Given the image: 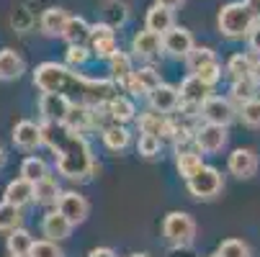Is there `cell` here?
Returning <instances> with one entry per match:
<instances>
[{"label": "cell", "instance_id": "cell-5", "mask_svg": "<svg viewBox=\"0 0 260 257\" xmlns=\"http://www.w3.org/2000/svg\"><path fill=\"white\" fill-rule=\"evenodd\" d=\"M185 182H188V193L193 198H214V196L221 193V188H224V180H221L219 170L209 167V165H204L193 177H188Z\"/></svg>", "mask_w": 260, "mask_h": 257}, {"label": "cell", "instance_id": "cell-24", "mask_svg": "<svg viewBox=\"0 0 260 257\" xmlns=\"http://www.w3.org/2000/svg\"><path fill=\"white\" fill-rule=\"evenodd\" d=\"M108 111H111V119H114L116 124H126V121L134 119L137 108H134V103H132L129 98L116 95V98H111V100H108Z\"/></svg>", "mask_w": 260, "mask_h": 257}, {"label": "cell", "instance_id": "cell-14", "mask_svg": "<svg viewBox=\"0 0 260 257\" xmlns=\"http://www.w3.org/2000/svg\"><path fill=\"white\" fill-rule=\"evenodd\" d=\"M160 49H162V36L155 33V31H150V28L139 31L134 39H132V52H134L137 57L150 59V57L160 54Z\"/></svg>", "mask_w": 260, "mask_h": 257}, {"label": "cell", "instance_id": "cell-21", "mask_svg": "<svg viewBox=\"0 0 260 257\" xmlns=\"http://www.w3.org/2000/svg\"><path fill=\"white\" fill-rule=\"evenodd\" d=\"M23 72V59L18 52L13 49H3L0 52V80H16Z\"/></svg>", "mask_w": 260, "mask_h": 257}, {"label": "cell", "instance_id": "cell-51", "mask_svg": "<svg viewBox=\"0 0 260 257\" xmlns=\"http://www.w3.org/2000/svg\"><path fill=\"white\" fill-rule=\"evenodd\" d=\"M0 162H3V146H0Z\"/></svg>", "mask_w": 260, "mask_h": 257}, {"label": "cell", "instance_id": "cell-48", "mask_svg": "<svg viewBox=\"0 0 260 257\" xmlns=\"http://www.w3.org/2000/svg\"><path fill=\"white\" fill-rule=\"evenodd\" d=\"M250 78H252V83L260 88V59H255V67H252V75H250Z\"/></svg>", "mask_w": 260, "mask_h": 257}, {"label": "cell", "instance_id": "cell-30", "mask_svg": "<svg viewBox=\"0 0 260 257\" xmlns=\"http://www.w3.org/2000/svg\"><path fill=\"white\" fill-rule=\"evenodd\" d=\"M252 67H255V59H252L250 54H235V57H230V62H227V72H230L235 80L250 78V75H252Z\"/></svg>", "mask_w": 260, "mask_h": 257}, {"label": "cell", "instance_id": "cell-20", "mask_svg": "<svg viewBox=\"0 0 260 257\" xmlns=\"http://www.w3.org/2000/svg\"><path fill=\"white\" fill-rule=\"evenodd\" d=\"M67 21H70L67 11H62V8H47L42 13V18H39V26H42V33H47V36H62Z\"/></svg>", "mask_w": 260, "mask_h": 257}, {"label": "cell", "instance_id": "cell-18", "mask_svg": "<svg viewBox=\"0 0 260 257\" xmlns=\"http://www.w3.org/2000/svg\"><path fill=\"white\" fill-rule=\"evenodd\" d=\"M144 26L150 28V31H155V33H160V36L168 33V31L175 26V21H173V11L165 8V6H160V3H155L150 11H147Z\"/></svg>", "mask_w": 260, "mask_h": 257}, {"label": "cell", "instance_id": "cell-4", "mask_svg": "<svg viewBox=\"0 0 260 257\" xmlns=\"http://www.w3.org/2000/svg\"><path fill=\"white\" fill-rule=\"evenodd\" d=\"M162 234L175 247H188L196 239V222L183 211H170L162 222Z\"/></svg>", "mask_w": 260, "mask_h": 257}, {"label": "cell", "instance_id": "cell-44", "mask_svg": "<svg viewBox=\"0 0 260 257\" xmlns=\"http://www.w3.org/2000/svg\"><path fill=\"white\" fill-rule=\"evenodd\" d=\"M247 42H250L252 52H257V54H260V21L252 26V31H250V36H247Z\"/></svg>", "mask_w": 260, "mask_h": 257}, {"label": "cell", "instance_id": "cell-13", "mask_svg": "<svg viewBox=\"0 0 260 257\" xmlns=\"http://www.w3.org/2000/svg\"><path fill=\"white\" fill-rule=\"evenodd\" d=\"M42 232H44L47 239H52V242H62V239L70 237V232H72V222H70L67 216H62L59 211H49V213L44 216V222H42Z\"/></svg>", "mask_w": 260, "mask_h": 257}, {"label": "cell", "instance_id": "cell-32", "mask_svg": "<svg viewBox=\"0 0 260 257\" xmlns=\"http://www.w3.org/2000/svg\"><path fill=\"white\" fill-rule=\"evenodd\" d=\"M103 13H106V23L108 26H121L126 18H129V8H126V3H121V0H106L103 3Z\"/></svg>", "mask_w": 260, "mask_h": 257}, {"label": "cell", "instance_id": "cell-33", "mask_svg": "<svg viewBox=\"0 0 260 257\" xmlns=\"http://www.w3.org/2000/svg\"><path fill=\"white\" fill-rule=\"evenodd\" d=\"M255 90H257V85L252 83V78H245V80H235L230 93H232V100H237L240 105H245V103L255 100Z\"/></svg>", "mask_w": 260, "mask_h": 257}, {"label": "cell", "instance_id": "cell-2", "mask_svg": "<svg viewBox=\"0 0 260 257\" xmlns=\"http://www.w3.org/2000/svg\"><path fill=\"white\" fill-rule=\"evenodd\" d=\"M44 144H49L57 152V170L59 175L70 180H85L95 172L90 144L80 136V131L70 129L67 124H52L47 121L42 126Z\"/></svg>", "mask_w": 260, "mask_h": 257}, {"label": "cell", "instance_id": "cell-6", "mask_svg": "<svg viewBox=\"0 0 260 257\" xmlns=\"http://www.w3.org/2000/svg\"><path fill=\"white\" fill-rule=\"evenodd\" d=\"M72 98H67L64 93H44L39 100V111L44 114L47 121L52 124H67L70 114H72Z\"/></svg>", "mask_w": 260, "mask_h": 257}, {"label": "cell", "instance_id": "cell-49", "mask_svg": "<svg viewBox=\"0 0 260 257\" xmlns=\"http://www.w3.org/2000/svg\"><path fill=\"white\" fill-rule=\"evenodd\" d=\"M245 3L250 6V11L255 13V18L260 21V0H245Z\"/></svg>", "mask_w": 260, "mask_h": 257}, {"label": "cell", "instance_id": "cell-38", "mask_svg": "<svg viewBox=\"0 0 260 257\" xmlns=\"http://www.w3.org/2000/svg\"><path fill=\"white\" fill-rule=\"evenodd\" d=\"M240 114H242V124H247L250 129H257L260 126V98L245 103L240 108Z\"/></svg>", "mask_w": 260, "mask_h": 257}, {"label": "cell", "instance_id": "cell-17", "mask_svg": "<svg viewBox=\"0 0 260 257\" xmlns=\"http://www.w3.org/2000/svg\"><path fill=\"white\" fill-rule=\"evenodd\" d=\"M150 103H152L155 111L170 114V111H175V108L180 105V90H175V88H170V85L162 83L157 90L150 93Z\"/></svg>", "mask_w": 260, "mask_h": 257}, {"label": "cell", "instance_id": "cell-52", "mask_svg": "<svg viewBox=\"0 0 260 257\" xmlns=\"http://www.w3.org/2000/svg\"><path fill=\"white\" fill-rule=\"evenodd\" d=\"M132 257H147V254H139V252H137V254H132Z\"/></svg>", "mask_w": 260, "mask_h": 257}, {"label": "cell", "instance_id": "cell-16", "mask_svg": "<svg viewBox=\"0 0 260 257\" xmlns=\"http://www.w3.org/2000/svg\"><path fill=\"white\" fill-rule=\"evenodd\" d=\"M206 98H209V85H204L196 75H188V78L180 83V103L204 105Z\"/></svg>", "mask_w": 260, "mask_h": 257}, {"label": "cell", "instance_id": "cell-28", "mask_svg": "<svg viewBox=\"0 0 260 257\" xmlns=\"http://www.w3.org/2000/svg\"><path fill=\"white\" fill-rule=\"evenodd\" d=\"M111 62V75H114V80L121 85V83H126L132 75H134V67H132V57L129 54H124V52H119V54H114L108 59Z\"/></svg>", "mask_w": 260, "mask_h": 257}, {"label": "cell", "instance_id": "cell-22", "mask_svg": "<svg viewBox=\"0 0 260 257\" xmlns=\"http://www.w3.org/2000/svg\"><path fill=\"white\" fill-rule=\"evenodd\" d=\"M139 129H142V134H155V136H175L178 134L160 114H144V116H139Z\"/></svg>", "mask_w": 260, "mask_h": 257}, {"label": "cell", "instance_id": "cell-39", "mask_svg": "<svg viewBox=\"0 0 260 257\" xmlns=\"http://www.w3.org/2000/svg\"><path fill=\"white\" fill-rule=\"evenodd\" d=\"M28 257H64V254L52 239H42V242H34Z\"/></svg>", "mask_w": 260, "mask_h": 257}, {"label": "cell", "instance_id": "cell-34", "mask_svg": "<svg viewBox=\"0 0 260 257\" xmlns=\"http://www.w3.org/2000/svg\"><path fill=\"white\" fill-rule=\"evenodd\" d=\"M134 78H137V83L142 85V90L150 95L152 90H157L160 85H162V80H160V72L155 69V67H142V69H137L134 72Z\"/></svg>", "mask_w": 260, "mask_h": 257}, {"label": "cell", "instance_id": "cell-40", "mask_svg": "<svg viewBox=\"0 0 260 257\" xmlns=\"http://www.w3.org/2000/svg\"><path fill=\"white\" fill-rule=\"evenodd\" d=\"M196 78H199V80H201L204 85L214 88V85L219 83V78H221V64H219V62H211V64L201 67V69L196 72Z\"/></svg>", "mask_w": 260, "mask_h": 257}, {"label": "cell", "instance_id": "cell-15", "mask_svg": "<svg viewBox=\"0 0 260 257\" xmlns=\"http://www.w3.org/2000/svg\"><path fill=\"white\" fill-rule=\"evenodd\" d=\"M90 31H93V26L85 21V18H80V16H70V21H67V26H64V33H62V39L70 44V47H85L88 42H90Z\"/></svg>", "mask_w": 260, "mask_h": 257}, {"label": "cell", "instance_id": "cell-37", "mask_svg": "<svg viewBox=\"0 0 260 257\" xmlns=\"http://www.w3.org/2000/svg\"><path fill=\"white\" fill-rule=\"evenodd\" d=\"M137 152H139L142 157H157V152H160V136H155V134H142L139 141H137Z\"/></svg>", "mask_w": 260, "mask_h": 257}, {"label": "cell", "instance_id": "cell-29", "mask_svg": "<svg viewBox=\"0 0 260 257\" xmlns=\"http://www.w3.org/2000/svg\"><path fill=\"white\" fill-rule=\"evenodd\" d=\"M49 175V170H47V162L44 160H39V157H26L23 162H21V177L23 180H28V182H39V180H44Z\"/></svg>", "mask_w": 260, "mask_h": 257}, {"label": "cell", "instance_id": "cell-3", "mask_svg": "<svg viewBox=\"0 0 260 257\" xmlns=\"http://www.w3.org/2000/svg\"><path fill=\"white\" fill-rule=\"evenodd\" d=\"M255 23L257 18L247 3H227L219 11V31L227 39H245V36H250Z\"/></svg>", "mask_w": 260, "mask_h": 257}, {"label": "cell", "instance_id": "cell-41", "mask_svg": "<svg viewBox=\"0 0 260 257\" xmlns=\"http://www.w3.org/2000/svg\"><path fill=\"white\" fill-rule=\"evenodd\" d=\"M119 44H116V36L114 39H103V42H93V54L101 59H111L114 54H119Z\"/></svg>", "mask_w": 260, "mask_h": 257}, {"label": "cell", "instance_id": "cell-54", "mask_svg": "<svg viewBox=\"0 0 260 257\" xmlns=\"http://www.w3.org/2000/svg\"><path fill=\"white\" fill-rule=\"evenodd\" d=\"M11 257H16V254H11Z\"/></svg>", "mask_w": 260, "mask_h": 257}, {"label": "cell", "instance_id": "cell-23", "mask_svg": "<svg viewBox=\"0 0 260 257\" xmlns=\"http://www.w3.org/2000/svg\"><path fill=\"white\" fill-rule=\"evenodd\" d=\"M129 139H132V134H129V129L121 126V124H111V126L103 129V141H106L108 150H114V152L126 150V146H129Z\"/></svg>", "mask_w": 260, "mask_h": 257}, {"label": "cell", "instance_id": "cell-1", "mask_svg": "<svg viewBox=\"0 0 260 257\" xmlns=\"http://www.w3.org/2000/svg\"><path fill=\"white\" fill-rule=\"evenodd\" d=\"M34 83L42 93H64L67 98H72V103L80 98L83 105H98L116 98L114 80H88L57 62H42L34 72Z\"/></svg>", "mask_w": 260, "mask_h": 257}, {"label": "cell", "instance_id": "cell-25", "mask_svg": "<svg viewBox=\"0 0 260 257\" xmlns=\"http://www.w3.org/2000/svg\"><path fill=\"white\" fill-rule=\"evenodd\" d=\"M59 196H62V191H59L57 180H54L52 175H47L44 180L36 182V203H42V206H52V203H57V201H59Z\"/></svg>", "mask_w": 260, "mask_h": 257}, {"label": "cell", "instance_id": "cell-27", "mask_svg": "<svg viewBox=\"0 0 260 257\" xmlns=\"http://www.w3.org/2000/svg\"><path fill=\"white\" fill-rule=\"evenodd\" d=\"M175 165H178V172H180V177H193L201 167H204V162H201V155H196V152H191V150H183V152H178V160H175Z\"/></svg>", "mask_w": 260, "mask_h": 257}, {"label": "cell", "instance_id": "cell-11", "mask_svg": "<svg viewBox=\"0 0 260 257\" xmlns=\"http://www.w3.org/2000/svg\"><path fill=\"white\" fill-rule=\"evenodd\" d=\"M230 172L240 180H247L257 172V155L252 150H247V146H240V150H235L230 155V162H227Z\"/></svg>", "mask_w": 260, "mask_h": 257}, {"label": "cell", "instance_id": "cell-46", "mask_svg": "<svg viewBox=\"0 0 260 257\" xmlns=\"http://www.w3.org/2000/svg\"><path fill=\"white\" fill-rule=\"evenodd\" d=\"M88 257H116V252L108 249V247H98V249H93Z\"/></svg>", "mask_w": 260, "mask_h": 257}, {"label": "cell", "instance_id": "cell-7", "mask_svg": "<svg viewBox=\"0 0 260 257\" xmlns=\"http://www.w3.org/2000/svg\"><path fill=\"white\" fill-rule=\"evenodd\" d=\"M196 146L206 155H214V152H221L227 146V126H219V124H206L196 131L193 136Z\"/></svg>", "mask_w": 260, "mask_h": 257}, {"label": "cell", "instance_id": "cell-26", "mask_svg": "<svg viewBox=\"0 0 260 257\" xmlns=\"http://www.w3.org/2000/svg\"><path fill=\"white\" fill-rule=\"evenodd\" d=\"M31 247H34V239H31V234H28L26 229L18 227V229L8 232V252H11V254H16V257H28Z\"/></svg>", "mask_w": 260, "mask_h": 257}, {"label": "cell", "instance_id": "cell-10", "mask_svg": "<svg viewBox=\"0 0 260 257\" xmlns=\"http://www.w3.org/2000/svg\"><path fill=\"white\" fill-rule=\"evenodd\" d=\"M88 201L80 196V193H75V191H67V193H62L59 196V201H57V211L62 213V216H67L70 222H72V227L75 224H83L85 218H88Z\"/></svg>", "mask_w": 260, "mask_h": 257}, {"label": "cell", "instance_id": "cell-42", "mask_svg": "<svg viewBox=\"0 0 260 257\" xmlns=\"http://www.w3.org/2000/svg\"><path fill=\"white\" fill-rule=\"evenodd\" d=\"M90 59V49L88 47H67V64L70 67H83Z\"/></svg>", "mask_w": 260, "mask_h": 257}, {"label": "cell", "instance_id": "cell-31", "mask_svg": "<svg viewBox=\"0 0 260 257\" xmlns=\"http://www.w3.org/2000/svg\"><path fill=\"white\" fill-rule=\"evenodd\" d=\"M21 208L18 206H13V203H8V201H3L0 203V232H13V229H18L21 227Z\"/></svg>", "mask_w": 260, "mask_h": 257}, {"label": "cell", "instance_id": "cell-36", "mask_svg": "<svg viewBox=\"0 0 260 257\" xmlns=\"http://www.w3.org/2000/svg\"><path fill=\"white\" fill-rule=\"evenodd\" d=\"M219 257H252V252L242 239H224L219 244Z\"/></svg>", "mask_w": 260, "mask_h": 257}, {"label": "cell", "instance_id": "cell-45", "mask_svg": "<svg viewBox=\"0 0 260 257\" xmlns=\"http://www.w3.org/2000/svg\"><path fill=\"white\" fill-rule=\"evenodd\" d=\"M13 26L28 28V16H26V11H16V13H13Z\"/></svg>", "mask_w": 260, "mask_h": 257}, {"label": "cell", "instance_id": "cell-43", "mask_svg": "<svg viewBox=\"0 0 260 257\" xmlns=\"http://www.w3.org/2000/svg\"><path fill=\"white\" fill-rule=\"evenodd\" d=\"M103 39H114V26L95 23L93 31H90V42H103Z\"/></svg>", "mask_w": 260, "mask_h": 257}, {"label": "cell", "instance_id": "cell-9", "mask_svg": "<svg viewBox=\"0 0 260 257\" xmlns=\"http://www.w3.org/2000/svg\"><path fill=\"white\" fill-rule=\"evenodd\" d=\"M162 49L170 57H188L193 52V36L188 28L173 26L168 33H162Z\"/></svg>", "mask_w": 260, "mask_h": 257}, {"label": "cell", "instance_id": "cell-12", "mask_svg": "<svg viewBox=\"0 0 260 257\" xmlns=\"http://www.w3.org/2000/svg\"><path fill=\"white\" fill-rule=\"evenodd\" d=\"M13 144L18 150H36L39 144H44V134H42V126L34 124V121H18L13 126Z\"/></svg>", "mask_w": 260, "mask_h": 257}, {"label": "cell", "instance_id": "cell-53", "mask_svg": "<svg viewBox=\"0 0 260 257\" xmlns=\"http://www.w3.org/2000/svg\"><path fill=\"white\" fill-rule=\"evenodd\" d=\"M209 257H219V252H216V254H209Z\"/></svg>", "mask_w": 260, "mask_h": 257}, {"label": "cell", "instance_id": "cell-8", "mask_svg": "<svg viewBox=\"0 0 260 257\" xmlns=\"http://www.w3.org/2000/svg\"><path fill=\"white\" fill-rule=\"evenodd\" d=\"M201 116L206 119V124H219V126H227L235 119V108L227 98H219V95H209L201 105Z\"/></svg>", "mask_w": 260, "mask_h": 257}, {"label": "cell", "instance_id": "cell-35", "mask_svg": "<svg viewBox=\"0 0 260 257\" xmlns=\"http://www.w3.org/2000/svg\"><path fill=\"white\" fill-rule=\"evenodd\" d=\"M185 59H188V69L193 72V75H196V72H199L201 67H206V64L216 62V57H214V52H211L209 47H193V52H191L188 57H185Z\"/></svg>", "mask_w": 260, "mask_h": 257}, {"label": "cell", "instance_id": "cell-50", "mask_svg": "<svg viewBox=\"0 0 260 257\" xmlns=\"http://www.w3.org/2000/svg\"><path fill=\"white\" fill-rule=\"evenodd\" d=\"M170 257H191L188 247H175V252H170Z\"/></svg>", "mask_w": 260, "mask_h": 257}, {"label": "cell", "instance_id": "cell-47", "mask_svg": "<svg viewBox=\"0 0 260 257\" xmlns=\"http://www.w3.org/2000/svg\"><path fill=\"white\" fill-rule=\"evenodd\" d=\"M155 3H160V6H165V8H180L183 6V0H155Z\"/></svg>", "mask_w": 260, "mask_h": 257}, {"label": "cell", "instance_id": "cell-19", "mask_svg": "<svg viewBox=\"0 0 260 257\" xmlns=\"http://www.w3.org/2000/svg\"><path fill=\"white\" fill-rule=\"evenodd\" d=\"M34 198H36V186H34V182H28V180H23V177L8 182V188H6V201H8V203H13V206L21 208V206L31 203Z\"/></svg>", "mask_w": 260, "mask_h": 257}]
</instances>
